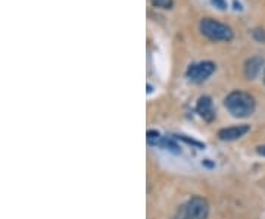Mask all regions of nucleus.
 <instances>
[{
	"label": "nucleus",
	"instance_id": "13",
	"mask_svg": "<svg viewBox=\"0 0 265 219\" xmlns=\"http://www.w3.org/2000/svg\"><path fill=\"white\" fill-rule=\"evenodd\" d=\"M257 152H258V153H260L261 156H265V146H260Z\"/></svg>",
	"mask_w": 265,
	"mask_h": 219
},
{
	"label": "nucleus",
	"instance_id": "9",
	"mask_svg": "<svg viewBox=\"0 0 265 219\" xmlns=\"http://www.w3.org/2000/svg\"><path fill=\"white\" fill-rule=\"evenodd\" d=\"M161 147H164V149H167V150H171V152H174V153H180V149H178V146H177L176 143L171 140V138H162V141H161V144H159Z\"/></svg>",
	"mask_w": 265,
	"mask_h": 219
},
{
	"label": "nucleus",
	"instance_id": "10",
	"mask_svg": "<svg viewBox=\"0 0 265 219\" xmlns=\"http://www.w3.org/2000/svg\"><path fill=\"white\" fill-rule=\"evenodd\" d=\"M173 3H174V0H152V4L155 7H161V9H171Z\"/></svg>",
	"mask_w": 265,
	"mask_h": 219
},
{
	"label": "nucleus",
	"instance_id": "4",
	"mask_svg": "<svg viewBox=\"0 0 265 219\" xmlns=\"http://www.w3.org/2000/svg\"><path fill=\"white\" fill-rule=\"evenodd\" d=\"M215 71V63L212 62H199V63H193L187 68V78L193 83H203L206 81Z\"/></svg>",
	"mask_w": 265,
	"mask_h": 219
},
{
	"label": "nucleus",
	"instance_id": "14",
	"mask_svg": "<svg viewBox=\"0 0 265 219\" xmlns=\"http://www.w3.org/2000/svg\"><path fill=\"white\" fill-rule=\"evenodd\" d=\"M264 81H265V71H264Z\"/></svg>",
	"mask_w": 265,
	"mask_h": 219
},
{
	"label": "nucleus",
	"instance_id": "12",
	"mask_svg": "<svg viewBox=\"0 0 265 219\" xmlns=\"http://www.w3.org/2000/svg\"><path fill=\"white\" fill-rule=\"evenodd\" d=\"M211 1H212L218 9H226V7H227V4H226L224 0H211Z\"/></svg>",
	"mask_w": 265,
	"mask_h": 219
},
{
	"label": "nucleus",
	"instance_id": "3",
	"mask_svg": "<svg viewBox=\"0 0 265 219\" xmlns=\"http://www.w3.org/2000/svg\"><path fill=\"white\" fill-rule=\"evenodd\" d=\"M208 203L202 197H193L178 211L177 219H206L208 218Z\"/></svg>",
	"mask_w": 265,
	"mask_h": 219
},
{
	"label": "nucleus",
	"instance_id": "11",
	"mask_svg": "<svg viewBox=\"0 0 265 219\" xmlns=\"http://www.w3.org/2000/svg\"><path fill=\"white\" fill-rule=\"evenodd\" d=\"M254 37H255L258 41L265 43V31L264 30H261V28H257V30L254 31Z\"/></svg>",
	"mask_w": 265,
	"mask_h": 219
},
{
	"label": "nucleus",
	"instance_id": "5",
	"mask_svg": "<svg viewBox=\"0 0 265 219\" xmlns=\"http://www.w3.org/2000/svg\"><path fill=\"white\" fill-rule=\"evenodd\" d=\"M196 110H197V113L200 115V118H203L206 122H212L214 118H215V110H214L212 100H211V97H208V96L199 97L197 105H196Z\"/></svg>",
	"mask_w": 265,
	"mask_h": 219
},
{
	"label": "nucleus",
	"instance_id": "8",
	"mask_svg": "<svg viewBox=\"0 0 265 219\" xmlns=\"http://www.w3.org/2000/svg\"><path fill=\"white\" fill-rule=\"evenodd\" d=\"M162 138L164 137H161V134L158 132V131H148V137H146V140H148V144H151V146H159L161 144V141H162Z\"/></svg>",
	"mask_w": 265,
	"mask_h": 219
},
{
	"label": "nucleus",
	"instance_id": "6",
	"mask_svg": "<svg viewBox=\"0 0 265 219\" xmlns=\"http://www.w3.org/2000/svg\"><path fill=\"white\" fill-rule=\"evenodd\" d=\"M248 131H249V125H234V126L220 129L218 137L224 141H233V140L243 137Z\"/></svg>",
	"mask_w": 265,
	"mask_h": 219
},
{
	"label": "nucleus",
	"instance_id": "2",
	"mask_svg": "<svg viewBox=\"0 0 265 219\" xmlns=\"http://www.w3.org/2000/svg\"><path fill=\"white\" fill-rule=\"evenodd\" d=\"M200 32L212 41H230L233 38V30L212 18H203L199 24Z\"/></svg>",
	"mask_w": 265,
	"mask_h": 219
},
{
	"label": "nucleus",
	"instance_id": "7",
	"mask_svg": "<svg viewBox=\"0 0 265 219\" xmlns=\"http://www.w3.org/2000/svg\"><path fill=\"white\" fill-rule=\"evenodd\" d=\"M263 65H264V61L261 58L255 56V58L248 59L246 63H245V75H246V78L248 80H255L260 75V72L263 69Z\"/></svg>",
	"mask_w": 265,
	"mask_h": 219
},
{
	"label": "nucleus",
	"instance_id": "1",
	"mask_svg": "<svg viewBox=\"0 0 265 219\" xmlns=\"http://www.w3.org/2000/svg\"><path fill=\"white\" fill-rule=\"evenodd\" d=\"M224 105L234 118H248L255 110L254 97L251 94L245 93V92H240V90L231 92L226 97Z\"/></svg>",
	"mask_w": 265,
	"mask_h": 219
}]
</instances>
